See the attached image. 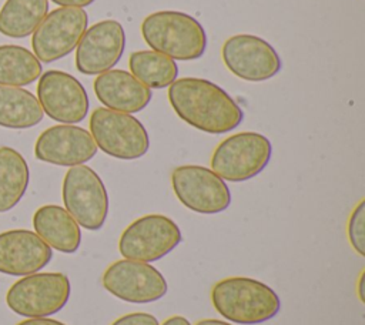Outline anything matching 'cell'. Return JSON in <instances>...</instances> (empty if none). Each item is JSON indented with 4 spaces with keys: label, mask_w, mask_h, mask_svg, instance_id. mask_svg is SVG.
<instances>
[{
    "label": "cell",
    "mask_w": 365,
    "mask_h": 325,
    "mask_svg": "<svg viewBox=\"0 0 365 325\" xmlns=\"http://www.w3.org/2000/svg\"><path fill=\"white\" fill-rule=\"evenodd\" d=\"M168 101L184 123L208 134H225L244 120L242 108L222 87L200 77L177 78L168 87Z\"/></svg>",
    "instance_id": "obj_1"
},
{
    "label": "cell",
    "mask_w": 365,
    "mask_h": 325,
    "mask_svg": "<svg viewBox=\"0 0 365 325\" xmlns=\"http://www.w3.org/2000/svg\"><path fill=\"white\" fill-rule=\"evenodd\" d=\"M214 309L228 322L257 325L272 319L281 308L278 294L250 277H227L211 289Z\"/></svg>",
    "instance_id": "obj_2"
},
{
    "label": "cell",
    "mask_w": 365,
    "mask_h": 325,
    "mask_svg": "<svg viewBox=\"0 0 365 325\" xmlns=\"http://www.w3.org/2000/svg\"><path fill=\"white\" fill-rule=\"evenodd\" d=\"M141 36L148 47L170 58L190 61L207 48V33L192 16L178 10H160L141 23Z\"/></svg>",
    "instance_id": "obj_3"
},
{
    "label": "cell",
    "mask_w": 365,
    "mask_h": 325,
    "mask_svg": "<svg viewBox=\"0 0 365 325\" xmlns=\"http://www.w3.org/2000/svg\"><path fill=\"white\" fill-rule=\"evenodd\" d=\"M272 155L271 141L255 131H241L224 138L212 151L211 170L224 181L242 182L257 177Z\"/></svg>",
    "instance_id": "obj_4"
},
{
    "label": "cell",
    "mask_w": 365,
    "mask_h": 325,
    "mask_svg": "<svg viewBox=\"0 0 365 325\" xmlns=\"http://www.w3.org/2000/svg\"><path fill=\"white\" fill-rule=\"evenodd\" d=\"M88 125L97 148L113 158L137 160L150 148L148 133L133 114L98 107L93 110Z\"/></svg>",
    "instance_id": "obj_5"
},
{
    "label": "cell",
    "mask_w": 365,
    "mask_h": 325,
    "mask_svg": "<svg viewBox=\"0 0 365 325\" xmlns=\"http://www.w3.org/2000/svg\"><path fill=\"white\" fill-rule=\"evenodd\" d=\"M71 292L63 272H34L17 279L6 294L7 306L26 318H46L61 311Z\"/></svg>",
    "instance_id": "obj_6"
},
{
    "label": "cell",
    "mask_w": 365,
    "mask_h": 325,
    "mask_svg": "<svg viewBox=\"0 0 365 325\" xmlns=\"http://www.w3.org/2000/svg\"><path fill=\"white\" fill-rule=\"evenodd\" d=\"M61 195L64 208L88 231L103 228L108 215V194L100 175L88 165L70 167L64 175Z\"/></svg>",
    "instance_id": "obj_7"
},
{
    "label": "cell",
    "mask_w": 365,
    "mask_h": 325,
    "mask_svg": "<svg viewBox=\"0 0 365 325\" xmlns=\"http://www.w3.org/2000/svg\"><path fill=\"white\" fill-rule=\"evenodd\" d=\"M181 241L182 234L174 220L163 214H147L121 232L118 251L127 259L154 262L168 255Z\"/></svg>",
    "instance_id": "obj_8"
},
{
    "label": "cell",
    "mask_w": 365,
    "mask_h": 325,
    "mask_svg": "<svg viewBox=\"0 0 365 325\" xmlns=\"http://www.w3.org/2000/svg\"><path fill=\"white\" fill-rule=\"evenodd\" d=\"M171 187L177 200L198 214H218L231 204V191L227 182L204 165L175 167L171 172Z\"/></svg>",
    "instance_id": "obj_9"
},
{
    "label": "cell",
    "mask_w": 365,
    "mask_h": 325,
    "mask_svg": "<svg viewBox=\"0 0 365 325\" xmlns=\"http://www.w3.org/2000/svg\"><path fill=\"white\" fill-rule=\"evenodd\" d=\"M104 289L130 304H150L161 299L168 289L164 275L150 262L118 259L110 264L101 277Z\"/></svg>",
    "instance_id": "obj_10"
},
{
    "label": "cell",
    "mask_w": 365,
    "mask_h": 325,
    "mask_svg": "<svg viewBox=\"0 0 365 325\" xmlns=\"http://www.w3.org/2000/svg\"><path fill=\"white\" fill-rule=\"evenodd\" d=\"M87 26L88 16L80 7L51 10L33 31V54L43 63H53L68 56L77 47Z\"/></svg>",
    "instance_id": "obj_11"
},
{
    "label": "cell",
    "mask_w": 365,
    "mask_h": 325,
    "mask_svg": "<svg viewBox=\"0 0 365 325\" xmlns=\"http://www.w3.org/2000/svg\"><path fill=\"white\" fill-rule=\"evenodd\" d=\"M225 67L245 81H265L275 77L282 61L277 50L262 37L240 33L228 37L221 48Z\"/></svg>",
    "instance_id": "obj_12"
},
{
    "label": "cell",
    "mask_w": 365,
    "mask_h": 325,
    "mask_svg": "<svg viewBox=\"0 0 365 325\" xmlns=\"http://www.w3.org/2000/svg\"><path fill=\"white\" fill-rule=\"evenodd\" d=\"M37 100L43 113L61 124L83 121L90 108L84 86L74 76L60 70H48L38 77Z\"/></svg>",
    "instance_id": "obj_13"
},
{
    "label": "cell",
    "mask_w": 365,
    "mask_h": 325,
    "mask_svg": "<svg viewBox=\"0 0 365 325\" xmlns=\"http://www.w3.org/2000/svg\"><path fill=\"white\" fill-rule=\"evenodd\" d=\"M125 48V31L117 20H101L87 27L76 47V67L87 76L111 70Z\"/></svg>",
    "instance_id": "obj_14"
},
{
    "label": "cell",
    "mask_w": 365,
    "mask_h": 325,
    "mask_svg": "<svg viewBox=\"0 0 365 325\" xmlns=\"http://www.w3.org/2000/svg\"><path fill=\"white\" fill-rule=\"evenodd\" d=\"M97 150L90 131L74 124L48 127L38 135L34 144L37 160L60 167L86 164L97 154Z\"/></svg>",
    "instance_id": "obj_15"
},
{
    "label": "cell",
    "mask_w": 365,
    "mask_h": 325,
    "mask_svg": "<svg viewBox=\"0 0 365 325\" xmlns=\"http://www.w3.org/2000/svg\"><path fill=\"white\" fill-rule=\"evenodd\" d=\"M53 258L51 248L33 231L10 229L0 234V272L24 277L38 272Z\"/></svg>",
    "instance_id": "obj_16"
},
{
    "label": "cell",
    "mask_w": 365,
    "mask_h": 325,
    "mask_svg": "<svg viewBox=\"0 0 365 325\" xmlns=\"http://www.w3.org/2000/svg\"><path fill=\"white\" fill-rule=\"evenodd\" d=\"M93 88L98 101L110 110L120 113H138L151 101V88L138 81L131 73L111 68L94 78Z\"/></svg>",
    "instance_id": "obj_17"
},
{
    "label": "cell",
    "mask_w": 365,
    "mask_h": 325,
    "mask_svg": "<svg viewBox=\"0 0 365 325\" xmlns=\"http://www.w3.org/2000/svg\"><path fill=\"white\" fill-rule=\"evenodd\" d=\"M33 227L34 232L53 249L73 254L80 248V225L60 205L47 204L37 208L33 215Z\"/></svg>",
    "instance_id": "obj_18"
},
{
    "label": "cell",
    "mask_w": 365,
    "mask_h": 325,
    "mask_svg": "<svg viewBox=\"0 0 365 325\" xmlns=\"http://www.w3.org/2000/svg\"><path fill=\"white\" fill-rule=\"evenodd\" d=\"M44 117L37 97L21 87L0 86V127L30 128Z\"/></svg>",
    "instance_id": "obj_19"
},
{
    "label": "cell",
    "mask_w": 365,
    "mask_h": 325,
    "mask_svg": "<svg viewBox=\"0 0 365 325\" xmlns=\"http://www.w3.org/2000/svg\"><path fill=\"white\" fill-rule=\"evenodd\" d=\"M30 170L24 157L11 147H0V212L14 208L27 191Z\"/></svg>",
    "instance_id": "obj_20"
},
{
    "label": "cell",
    "mask_w": 365,
    "mask_h": 325,
    "mask_svg": "<svg viewBox=\"0 0 365 325\" xmlns=\"http://www.w3.org/2000/svg\"><path fill=\"white\" fill-rule=\"evenodd\" d=\"M48 13V0H6L0 10V33L23 38L38 27Z\"/></svg>",
    "instance_id": "obj_21"
},
{
    "label": "cell",
    "mask_w": 365,
    "mask_h": 325,
    "mask_svg": "<svg viewBox=\"0 0 365 325\" xmlns=\"http://www.w3.org/2000/svg\"><path fill=\"white\" fill-rule=\"evenodd\" d=\"M130 73L148 88L170 87L178 76L177 63L154 50L133 51L128 57Z\"/></svg>",
    "instance_id": "obj_22"
},
{
    "label": "cell",
    "mask_w": 365,
    "mask_h": 325,
    "mask_svg": "<svg viewBox=\"0 0 365 325\" xmlns=\"http://www.w3.org/2000/svg\"><path fill=\"white\" fill-rule=\"evenodd\" d=\"M41 63L26 47L0 46V86L21 87L34 83L41 76Z\"/></svg>",
    "instance_id": "obj_23"
},
{
    "label": "cell",
    "mask_w": 365,
    "mask_h": 325,
    "mask_svg": "<svg viewBox=\"0 0 365 325\" xmlns=\"http://www.w3.org/2000/svg\"><path fill=\"white\" fill-rule=\"evenodd\" d=\"M346 234L355 252L359 257H365V200H361L352 210L346 225Z\"/></svg>",
    "instance_id": "obj_24"
},
{
    "label": "cell",
    "mask_w": 365,
    "mask_h": 325,
    "mask_svg": "<svg viewBox=\"0 0 365 325\" xmlns=\"http://www.w3.org/2000/svg\"><path fill=\"white\" fill-rule=\"evenodd\" d=\"M110 325H160V322L148 312H130L117 318Z\"/></svg>",
    "instance_id": "obj_25"
},
{
    "label": "cell",
    "mask_w": 365,
    "mask_h": 325,
    "mask_svg": "<svg viewBox=\"0 0 365 325\" xmlns=\"http://www.w3.org/2000/svg\"><path fill=\"white\" fill-rule=\"evenodd\" d=\"M17 325H67V324L46 316V318H27V319L19 322Z\"/></svg>",
    "instance_id": "obj_26"
},
{
    "label": "cell",
    "mask_w": 365,
    "mask_h": 325,
    "mask_svg": "<svg viewBox=\"0 0 365 325\" xmlns=\"http://www.w3.org/2000/svg\"><path fill=\"white\" fill-rule=\"evenodd\" d=\"M53 3L61 6V7H87L91 3H94L96 0H51Z\"/></svg>",
    "instance_id": "obj_27"
},
{
    "label": "cell",
    "mask_w": 365,
    "mask_h": 325,
    "mask_svg": "<svg viewBox=\"0 0 365 325\" xmlns=\"http://www.w3.org/2000/svg\"><path fill=\"white\" fill-rule=\"evenodd\" d=\"M160 325H191V322L181 315H173L167 318L164 322H161Z\"/></svg>",
    "instance_id": "obj_28"
},
{
    "label": "cell",
    "mask_w": 365,
    "mask_h": 325,
    "mask_svg": "<svg viewBox=\"0 0 365 325\" xmlns=\"http://www.w3.org/2000/svg\"><path fill=\"white\" fill-rule=\"evenodd\" d=\"M356 294L358 298L362 304H365V271L361 272L359 278H358V284H356Z\"/></svg>",
    "instance_id": "obj_29"
},
{
    "label": "cell",
    "mask_w": 365,
    "mask_h": 325,
    "mask_svg": "<svg viewBox=\"0 0 365 325\" xmlns=\"http://www.w3.org/2000/svg\"><path fill=\"white\" fill-rule=\"evenodd\" d=\"M194 325H232L228 321L222 319H215V318H207V319H200Z\"/></svg>",
    "instance_id": "obj_30"
}]
</instances>
